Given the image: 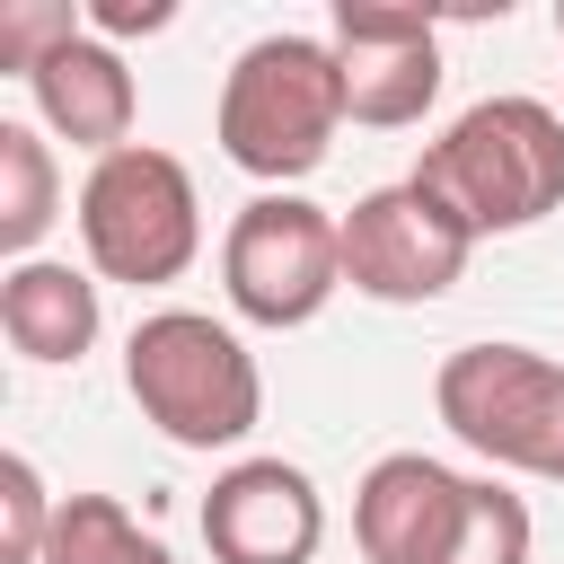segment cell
I'll return each instance as SVG.
<instances>
[{
	"label": "cell",
	"mask_w": 564,
	"mask_h": 564,
	"mask_svg": "<svg viewBox=\"0 0 564 564\" xmlns=\"http://www.w3.org/2000/svg\"><path fill=\"white\" fill-rule=\"evenodd\" d=\"M414 185L467 229L511 238L564 212V115L546 97H476L441 141H423Z\"/></svg>",
	"instance_id": "obj_1"
},
{
	"label": "cell",
	"mask_w": 564,
	"mask_h": 564,
	"mask_svg": "<svg viewBox=\"0 0 564 564\" xmlns=\"http://www.w3.org/2000/svg\"><path fill=\"white\" fill-rule=\"evenodd\" d=\"M344 123V70L317 35H256L220 79V150L273 194L317 176Z\"/></svg>",
	"instance_id": "obj_2"
},
{
	"label": "cell",
	"mask_w": 564,
	"mask_h": 564,
	"mask_svg": "<svg viewBox=\"0 0 564 564\" xmlns=\"http://www.w3.org/2000/svg\"><path fill=\"white\" fill-rule=\"evenodd\" d=\"M123 388L176 449H238L264 423L256 352L203 308H150L123 335Z\"/></svg>",
	"instance_id": "obj_3"
},
{
	"label": "cell",
	"mask_w": 564,
	"mask_h": 564,
	"mask_svg": "<svg viewBox=\"0 0 564 564\" xmlns=\"http://www.w3.org/2000/svg\"><path fill=\"white\" fill-rule=\"evenodd\" d=\"M79 247L97 264V282H132L159 291L203 256V203L176 150L123 141L115 159H97L79 176Z\"/></svg>",
	"instance_id": "obj_4"
},
{
	"label": "cell",
	"mask_w": 564,
	"mask_h": 564,
	"mask_svg": "<svg viewBox=\"0 0 564 564\" xmlns=\"http://www.w3.org/2000/svg\"><path fill=\"white\" fill-rule=\"evenodd\" d=\"M432 405L476 458L564 485V361L529 344H458L432 379Z\"/></svg>",
	"instance_id": "obj_5"
},
{
	"label": "cell",
	"mask_w": 564,
	"mask_h": 564,
	"mask_svg": "<svg viewBox=\"0 0 564 564\" xmlns=\"http://www.w3.org/2000/svg\"><path fill=\"white\" fill-rule=\"evenodd\" d=\"M220 291L247 326H308L344 291V220L308 194H256L220 238Z\"/></svg>",
	"instance_id": "obj_6"
},
{
	"label": "cell",
	"mask_w": 564,
	"mask_h": 564,
	"mask_svg": "<svg viewBox=\"0 0 564 564\" xmlns=\"http://www.w3.org/2000/svg\"><path fill=\"white\" fill-rule=\"evenodd\" d=\"M476 238L405 176V185H379L344 212V282L361 300H388V308H423L441 300L458 273H467Z\"/></svg>",
	"instance_id": "obj_7"
},
{
	"label": "cell",
	"mask_w": 564,
	"mask_h": 564,
	"mask_svg": "<svg viewBox=\"0 0 564 564\" xmlns=\"http://www.w3.org/2000/svg\"><path fill=\"white\" fill-rule=\"evenodd\" d=\"M335 70H344V115L370 132H405L441 97V26L423 9H379V0H335Z\"/></svg>",
	"instance_id": "obj_8"
},
{
	"label": "cell",
	"mask_w": 564,
	"mask_h": 564,
	"mask_svg": "<svg viewBox=\"0 0 564 564\" xmlns=\"http://www.w3.org/2000/svg\"><path fill=\"white\" fill-rule=\"evenodd\" d=\"M317 538H326V494L291 458H238L203 494L212 564H308Z\"/></svg>",
	"instance_id": "obj_9"
},
{
	"label": "cell",
	"mask_w": 564,
	"mask_h": 564,
	"mask_svg": "<svg viewBox=\"0 0 564 564\" xmlns=\"http://www.w3.org/2000/svg\"><path fill=\"white\" fill-rule=\"evenodd\" d=\"M467 511V476L423 458V449H388L361 485H352V538L370 564H441Z\"/></svg>",
	"instance_id": "obj_10"
},
{
	"label": "cell",
	"mask_w": 564,
	"mask_h": 564,
	"mask_svg": "<svg viewBox=\"0 0 564 564\" xmlns=\"http://www.w3.org/2000/svg\"><path fill=\"white\" fill-rule=\"evenodd\" d=\"M26 97H35V115H44L70 150H88V159H115V150L132 141V70H123V53H115L106 35H88V26H79L62 53L35 62Z\"/></svg>",
	"instance_id": "obj_11"
},
{
	"label": "cell",
	"mask_w": 564,
	"mask_h": 564,
	"mask_svg": "<svg viewBox=\"0 0 564 564\" xmlns=\"http://www.w3.org/2000/svg\"><path fill=\"white\" fill-rule=\"evenodd\" d=\"M106 308H97V282L62 256H26L0 273V335L26 352V361H79L97 344Z\"/></svg>",
	"instance_id": "obj_12"
},
{
	"label": "cell",
	"mask_w": 564,
	"mask_h": 564,
	"mask_svg": "<svg viewBox=\"0 0 564 564\" xmlns=\"http://www.w3.org/2000/svg\"><path fill=\"white\" fill-rule=\"evenodd\" d=\"M44 564H176V555H167V538H150L115 494H62L53 538H44Z\"/></svg>",
	"instance_id": "obj_13"
},
{
	"label": "cell",
	"mask_w": 564,
	"mask_h": 564,
	"mask_svg": "<svg viewBox=\"0 0 564 564\" xmlns=\"http://www.w3.org/2000/svg\"><path fill=\"white\" fill-rule=\"evenodd\" d=\"M53 212H62V167H53V150H44L26 123H0V247L26 264V247L53 229Z\"/></svg>",
	"instance_id": "obj_14"
},
{
	"label": "cell",
	"mask_w": 564,
	"mask_h": 564,
	"mask_svg": "<svg viewBox=\"0 0 564 564\" xmlns=\"http://www.w3.org/2000/svg\"><path fill=\"white\" fill-rule=\"evenodd\" d=\"M441 564H529V502L494 476H467V511Z\"/></svg>",
	"instance_id": "obj_15"
},
{
	"label": "cell",
	"mask_w": 564,
	"mask_h": 564,
	"mask_svg": "<svg viewBox=\"0 0 564 564\" xmlns=\"http://www.w3.org/2000/svg\"><path fill=\"white\" fill-rule=\"evenodd\" d=\"M53 511H62V502L44 494L35 458H26V449H9V458H0V564H44Z\"/></svg>",
	"instance_id": "obj_16"
},
{
	"label": "cell",
	"mask_w": 564,
	"mask_h": 564,
	"mask_svg": "<svg viewBox=\"0 0 564 564\" xmlns=\"http://www.w3.org/2000/svg\"><path fill=\"white\" fill-rule=\"evenodd\" d=\"M79 26H88V9H62V0H9V9H0V70L35 79V62L62 53Z\"/></svg>",
	"instance_id": "obj_17"
},
{
	"label": "cell",
	"mask_w": 564,
	"mask_h": 564,
	"mask_svg": "<svg viewBox=\"0 0 564 564\" xmlns=\"http://www.w3.org/2000/svg\"><path fill=\"white\" fill-rule=\"evenodd\" d=\"M167 18H176L167 0H97V9H88V35H106V44H115V35H159Z\"/></svg>",
	"instance_id": "obj_18"
},
{
	"label": "cell",
	"mask_w": 564,
	"mask_h": 564,
	"mask_svg": "<svg viewBox=\"0 0 564 564\" xmlns=\"http://www.w3.org/2000/svg\"><path fill=\"white\" fill-rule=\"evenodd\" d=\"M555 35H564V9H555Z\"/></svg>",
	"instance_id": "obj_19"
}]
</instances>
